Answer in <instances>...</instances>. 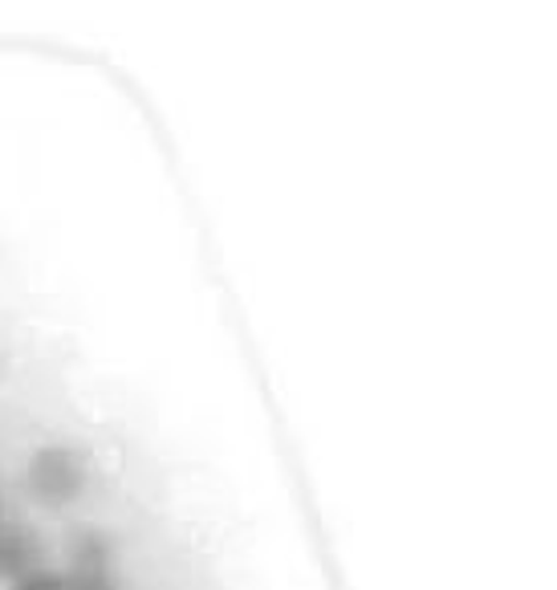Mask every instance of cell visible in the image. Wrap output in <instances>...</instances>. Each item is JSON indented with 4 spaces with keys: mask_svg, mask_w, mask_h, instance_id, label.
<instances>
[{
    "mask_svg": "<svg viewBox=\"0 0 557 590\" xmlns=\"http://www.w3.org/2000/svg\"><path fill=\"white\" fill-rule=\"evenodd\" d=\"M25 590H62V587H57V582H50V578H33Z\"/></svg>",
    "mask_w": 557,
    "mask_h": 590,
    "instance_id": "cell-1",
    "label": "cell"
}]
</instances>
